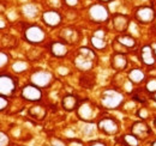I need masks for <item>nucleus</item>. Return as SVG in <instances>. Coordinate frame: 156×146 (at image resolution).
I'll return each instance as SVG.
<instances>
[{
    "label": "nucleus",
    "mask_w": 156,
    "mask_h": 146,
    "mask_svg": "<svg viewBox=\"0 0 156 146\" xmlns=\"http://www.w3.org/2000/svg\"><path fill=\"white\" fill-rule=\"evenodd\" d=\"M0 145L1 146H11V138L7 133H5L4 130L0 132Z\"/></svg>",
    "instance_id": "nucleus-31"
},
{
    "label": "nucleus",
    "mask_w": 156,
    "mask_h": 146,
    "mask_svg": "<svg viewBox=\"0 0 156 146\" xmlns=\"http://www.w3.org/2000/svg\"><path fill=\"white\" fill-rule=\"evenodd\" d=\"M111 23H112V29L118 35L125 34L126 31H129V29L131 26V18H130V16H127L125 13L115 12L112 15Z\"/></svg>",
    "instance_id": "nucleus-15"
},
{
    "label": "nucleus",
    "mask_w": 156,
    "mask_h": 146,
    "mask_svg": "<svg viewBox=\"0 0 156 146\" xmlns=\"http://www.w3.org/2000/svg\"><path fill=\"white\" fill-rule=\"evenodd\" d=\"M153 126H154V128L156 129V116L154 117V120H153Z\"/></svg>",
    "instance_id": "nucleus-40"
},
{
    "label": "nucleus",
    "mask_w": 156,
    "mask_h": 146,
    "mask_svg": "<svg viewBox=\"0 0 156 146\" xmlns=\"http://www.w3.org/2000/svg\"><path fill=\"white\" fill-rule=\"evenodd\" d=\"M133 19L140 25H149L156 20V11L150 5H140L133 11Z\"/></svg>",
    "instance_id": "nucleus-12"
},
{
    "label": "nucleus",
    "mask_w": 156,
    "mask_h": 146,
    "mask_svg": "<svg viewBox=\"0 0 156 146\" xmlns=\"http://www.w3.org/2000/svg\"><path fill=\"white\" fill-rule=\"evenodd\" d=\"M136 114H137V116H138L139 120H144V121H147V119L150 116V111H149L148 108H145V107H140V108H138Z\"/></svg>",
    "instance_id": "nucleus-29"
},
{
    "label": "nucleus",
    "mask_w": 156,
    "mask_h": 146,
    "mask_svg": "<svg viewBox=\"0 0 156 146\" xmlns=\"http://www.w3.org/2000/svg\"><path fill=\"white\" fill-rule=\"evenodd\" d=\"M49 143H51L52 146H69L67 145L66 139L58 138V137H52V138L49 139Z\"/></svg>",
    "instance_id": "nucleus-30"
},
{
    "label": "nucleus",
    "mask_w": 156,
    "mask_h": 146,
    "mask_svg": "<svg viewBox=\"0 0 156 146\" xmlns=\"http://www.w3.org/2000/svg\"><path fill=\"white\" fill-rule=\"evenodd\" d=\"M129 132L131 134H133L136 138H138L142 143L151 140V137H153V128L150 127V125L144 120L133 121L130 125Z\"/></svg>",
    "instance_id": "nucleus-11"
},
{
    "label": "nucleus",
    "mask_w": 156,
    "mask_h": 146,
    "mask_svg": "<svg viewBox=\"0 0 156 146\" xmlns=\"http://www.w3.org/2000/svg\"><path fill=\"white\" fill-rule=\"evenodd\" d=\"M55 80L54 72L47 70V68H35L33 70L29 77V83L39 86L41 89H48L53 85Z\"/></svg>",
    "instance_id": "nucleus-7"
},
{
    "label": "nucleus",
    "mask_w": 156,
    "mask_h": 146,
    "mask_svg": "<svg viewBox=\"0 0 156 146\" xmlns=\"http://www.w3.org/2000/svg\"><path fill=\"white\" fill-rule=\"evenodd\" d=\"M82 37H83V34L80 33V30H78L73 25H66V26L61 28V30L59 33V38L65 41L69 46H75V44L79 43Z\"/></svg>",
    "instance_id": "nucleus-14"
},
{
    "label": "nucleus",
    "mask_w": 156,
    "mask_h": 146,
    "mask_svg": "<svg viewBox=\"0 0 156 146\" xmlns=\"http://www.w3.org/2000/svg\"><path fill=\"white\" fill-rule=\"evenodd\" d=\"M151 46H153V49H154V53H155V55H156V42H153V43H151Z\"/></svg>",
    "instance_id": "nucleus-39"
},
{
    "label": "nucleus",
    "mask_w": 156,
    "mask_h": 146,
    "mask_svg": "<svg viewBox=\"0 0 156 146\" xmlns=\"http://www.w3.org/2000/svg\"><path fill=\"white\" fill-rule=\"evenodd\" d=\"M5 29V17H4V15H1V30H4Z\"/></svg>",
    "instance_id": "nucleus-36"
},
{
    "label": "nucleus",
    "mask_w": 156,
    "mask_h": 146,
    "mask_svg": "<svg viewBox=\"0 0 156 146\" xmlns=\"http://www.w3.org/2000/svg\"><path fill=\"white\" fill-rule=\"evenodd\" d=\"M27 68H28V64H27V61H24V60H17V61L13 62V65H12L13 72L18 73V74L25 72Z\"/></svg>",
    "instance_id": "nucleus-26"
},
{
    "label": "nucleus",
    "mask_w": 156,
    "mask_h": 146,
    "mask_svg": "<svg viewBox=\"0 0 156 146\" xmlns=\"http://www.w3.org/2000/svg\"><path fill=\"white\" fill-rule=\"evenodd\" d=\"M0 108H1V111L4 113L5 110H7L10 108V98L5 97V96H1L0 97Z\"/></svg>",
    "instance_id": "nucleus-34"
},
{
    "label": "nucleus",
    "mask_w": 156,
    "mask_h": 146,
    "mask_svg": "<svg viewBox=\"0 0 156 146\" xmlns=\"http://www.w3.org/2000/svg\"><path fill=\"white\" fill-rule=\"evenodd\" d=\"M149 146H156V138H153L151 140H149Z\"/></svg>",
    "instance_id": "nucleus-37"
},
{
    "label": "nucleus",
    "mask_w": 156,
    "mask_h": 146,
    "mask_svg": "<svg viewBox=\"0 0 156 146\" xmlns=\"http://www.w3.org/2000/svg\"><path fill=\"white\" fill-rule=\"evenodd\" d=\"M18 146H25V145H18Z\"/></svg>",
    "instance_id": "nucleus-44"
},
{
    "label": "nucleus",
    "mask_w": 156,
    "mask_h": 146,
    "mask_svg": "<svg viewBox=\"0 0 156 146\" xmlns=\"http://www.w3.org/2000/svg\"><path fill=\"white\" fill-rule=\"evenodd\" d=\"M48 52L55 59H64L70 54V46L62 40H53L48 43Z\"/></svg>",
    "instance_id": "nucleus-16"
},
{
    "label": "nucleus",
    "mask_w": 156,
    "mask_h": 146,
    "mask_svg": "<svg viewBox=\"0 0 156 146\" xmlns=\"http://www.w3.org/2000/svg\"><path fill=\"white\" fill-rule=\"evenodd\" d=\"M85 146H108V144L105 140H101V139H93L89 143H87Z\"/></svg>",
    "instance_id": "nucleus-35"
},
{
    "label": "nucleus",
    "mask_w": 156,
    "mask_h": 146,
    "mask_svg": "<svg viewBox=\"0 0 156 146\" xmlns=\"http://www.w3.org/2000/svg\"><path fill=\"white\" fill-rule=\"evenodd\" d=\"M147 79L148 74L142 67H132L127 71V80L132 85H143Z\"/></svg>",
    "instance_id": "nucleus-21"
},
{
    "label": "nucleus",
    "mask_w": 156,
    "mask_h": 146,
    "mask_svg": "<svg viewBox=\"0 0 156 146\" xmlns=\"http://www.w3.org/2000/svg\"><path fill=\"white\" fill-rule=\"evenodd\" d=\"M109 64L112 70H114L115 72H122V71H126L129 67V59L124 53L113 52V54L111 55Z\"/></svg>",
    "instance_id": "nucleus-19"
},
{
    "label": "nucleus",
    "mask_w": 156,
    "mask_h": 146,
    "mask_svg": "<svg viewBox=\"0 0 156 146\" xmlns=\"http://www.w3.org/2000/svg\"><path fill=\"white\" fill-rule=\"evenodd\" d=\"M98 2H101V4H109V2H112V1H114V0H98Z\"/></svg>",
    "instance_id": "nucleus-38"
},
{
    "label": "nucleus",
    "mask_w": 156,
    "mask_h": 146,
    "mask_svg": "<svg viewBox=\"0 0 156 146\" xmlns=\"http://www.w3.org/2000/svg\"><path fill=\"white\" fill-rule=\"evenodd\" d=\"M20 97L23 101L31 103V104L41 103L43 99V91L39 86H36L31 83H28L20 88Z\"/></svg>",
    "instance_id": "nucleus-10"
},
{
    "label": "nucleus",
    "mask_w": 156,
    "mask_h": 146,
    "mask_svg": "<svg viewBox=\"0 0 156 146\" xmlns=\"http://www.w3.org/2000/svg\"><path fill=\"white\" fill-rule=\"evenodd\" d=\"M87 15H88L89 20L93 24H96V25H100V26L107 24L111 20V18H112V15L109 12V9L105 4H101V2H94V4H91L88 7Z\"/></svg>",
    "instance_id": "nucleus-5"
},
{
    "label": "nucleus",
    "mask_w": 156,
    "mask_h": 146,
    "mask_svg": "<svg viewBox=\"0 0 156 146\" xmlns=\"http://www.w3.org/2000/svg\"><path fill=\"white\" fill-rule=\"evenodd\" d=\"M151 99H153V101H154V102L156 103V93H155V95H153V96H151Z\"/></svg>",
    "instance_id": "nucleus-41"
},
{
    "label": "nucleus",
    "mask_w": 156,
    "mask_h": 146,
    "mask_svg": "<svg viewBox=\"0 0 156 146\" xmlns=\"http://www.w3.org/2000/svg\"><path fill=\"white\" fill-rule=\"evenodd\" d=\"M154 28H155V30H156V20L154 22Z\"/></svg>",
    "instance_id": "nucleus-42"
},
{
    "label": "nucleus",
    "mask_w": 156,
    "mask_h": 146,
    "mask_svg": "<svg viewBox=\"0 0 156 146\" xmlns=\"http://www.w3.org/2000/svg\"><path fill=\"white\" fill-rule=\"evenodd\" d=\"M78 82H79V86L85 89V90H91L95 85H96V75L95 73L91 72H83L79 78H78Z\"/></svg>",
    "instance_id": "nucleus-23"
},
{
    "label": "nucleus",
    "mask_w": 156,
    "mask_h": 146,
    "mask_svg": "<svg viewBox=\"0 0 156 146\" xmlns=\"http://www.w3.org/2000/svg\"><path fill=\"white\" fill-rule=\"evenodd\" d=\"M18 90H20L18 78L12 73H1V75H0V92H1V96L11 98L17 93Z\"/></svg>",
    "instance_id": "nucleus-9"
},
{
    "label": "nucleus",
    "mask_w": 156,
    "mask_h": 146,
    "mask_svg": "<svg viewBox=\"0 0 156 146\" xmlns=\"http://www.w3.org/2000/svg\"><path fill=\"white\" fill-rule=\"evenodd\" d=\"M22 34H23V40L31 46H40L46 43L47 41L46 29L37 23H25L23 25Z\"/></svg>",
    "instance_id": "nucleus-4"
},
{
    "label": "nucleus",
    "mask_w": 156,
    "mask_h": 146,
    "mask_svg": "<svg viewBox=\"0 0 156 146\" xmlns=\"http://www.w3.org/2000/svg\"><path fill=\"white\" fill-rule=\"evenodd\" d=\"M98 130L106 137H115L121 130L120 121L112 115H101V117L96 121Z\"/></svg>",
    "instance_id": "nucleus-6"
},
{
    "label": "nucleus",
    "mask_w": 156,
    "mask_h": 146,
    "mask_svg": "<svg viewBox=\"0 0 156 146\" xmlns=\"http://www.w3.org/2000/svg\"><path fill=\"white\" fill-rule=\"evenodd\" d=\"M47 114H48V109L44 104L42 103H35L33 104L29 109H28V116L35 121H43L46 117H47Z\"/></svg>",
    "instance_id": "nucleus-22"
},
{
    "label": "nucleus",
    "mask_w": 156,
    "mask_h": 146,
    "mask_svg": "<svg viewBox=\"0 0 156 146\" xmlns=\"http://www.w3.org/2000/svg\"><path fill=\"white\" fill-rule=\"evenodd\" d=\"M148 96H153L156 93V77H150L147 79L144 83V89H143Z\"/></svg>",
    "instance_id": "nucleus-25"
},
{
    "label": "nucleus",
    "mask_w": 156,
    "mask_h": 146,
    "mask_svg": "<svg viewBox=\"0 0 156 146\" xmlns=\"http://www.w3.org/2000/svg\"><path fill=\"white\" fill-rule=\"evenodd\" d=\"M66 141H67L69 146H85L84 141L79 138H67Z\"/></svg>",
    "instance_id": "nucleus-32"
},
{
    "label": "nucleus",
    "mask_w": 156,
    "mask_h": 146,
    "mask_svg": "<svg viewBox=\"0 0 156 146\" xmlns=\"http://www.w3.org/2000/svg\"><path fill=\"white\" fill-rule=\"evenodd\" d=\"M125 103V93L117 88H107L102 90L98 98V106L105 110H117Z\"/></svg>",
    "instance_id": "nucleus-2"
},
{
    "label": "nucleus",
    "mask_w": 156,
    "mask_h": 146,
    "mask_svg": "<svg viewBox=\"0 0 156 146\" xmlns=\"http://www.w3.org/2000/svg\"><path fill=\"white\" fill-rule=\"evenodd\" d=\"M89 44L90 47L98 53L107 52L109 43H108V31L103 26H98L95 30H93L91 35L89 36Z\"/></svg>",
    "instance_id": "nucleus-8"
},
{
    "label": "nucleus",
    "mask_w": 156,
    "mask_h": 146,
    "mask_svg": "<svg viewBox=\"0 0 156 146\" xmlns=\"http://www.w3.org/2000/svg\"><path fill=\"white\" fill-rule=\"evenodd\" d=\"M62 5H65L67 9H76L80 5V0H61Z\"/></svg>",
    "instance_id": "nucleus-33"
},
{
    "label": "nucleus",
    "mask_w": 156,
    "mask_h": 146,
    "mask_svg": "<svg viewBox=\"0 0 156 146\" xmlns=\"http://www.w3.org/2000/svg\"><path fill=\"white\" fill-rule=\"evenodd\" d=\"M72 64L80 72H91L98 64V53L88 46L79 47L73 54Z\"/></svg>",
    "instance_id": "nucleus-1"
},
{
    "label": "nucleus",
    "mask_w": 156,
    "mask_h": 146,
    "mask_svg": "<svg viewBox=\"0 0 156 146\" xmlns=\"http://www.w3.org/2000/svg\"><path fill=\"white\" fill-rule=\"evenodd\" d=\"M43 146H52L51 144H46V145H43Z\"/></svg>",
    "instance_id": "nucleus-43"
},
{
    "label": "nucleus",
    "mask_w": 156,
    "mask_h": 146,
    "mask_svg": "<svg viewBox=\"0 0 156 146\" xmlns=\"http://www.w3.org/2000/svg\"><path fill=\"white\" fill-rule=\"evenodd\" d=\"M117 141L119 143L118 146H142V141L130 132L119 135L117 138Z\"/></svg>",
    "instance_id": "nucleus-24"
},
{
    "label": "nucleus",
    "mask_w": 156,
    "mask_h": 146,
    "mask_svg": "<svg viewBox=\"0 0 156 146\" xmlns=\"http://www.w3.org/2000/svg\"><path fill=\"white\" fill-rule=\"evenodd\" d=\"M23 11H24V15H25L27 17H29V18L35 17V16H36V13H37V9H36V6H35V5H33V4L25 5V6L23 7Z\"/></svg>",
    "instance_id": "nucleus-28"
},
{
    "label": "nucleus",
    "mask_w": 156,
    "mask_h": 146,
    "mask_svg": "<svg viewBox=\"0 0 156 146\" xmlns=\"http://www.w3.org/2000/svg\"><path fill=\"white\" fill-rule=\"evenodd\" d=\"M0 59H1V61H0V68H1V71H4V68L10 65V62H11V56H10V54H9L7 52H5V50L2 49L1 53H0Z\"/></svg>",
    "instance_id": "nucleus-27"
},
{
    "label": "nucleus",
    "mask_w": 156,
    "mask_h": 146,
    "mask_svg": "<svg viewBox=\"0 0 156 146\" xmlns=\"http://www.w3.org/2000/svg\"><path fill=\"white\" fill-rule=\"evenodd\" d=\"M114 42L119 44L122 49L125 50H130V49H135L138 44L137 38L130 33H125V34H119L114 38Z\"/></svg>",
    "instance_id": "nucleus-20"
},
{
    "label": "nucleus",
    "mask_w": 156,
    "mask_h": 146,
    "mask_svg": "<svg viewBox=\"0 0 156 146\" xmlns=\"http://www.w3.org/2000/svg\"><path fill=\"white\" fill-rule=\"evenodd\" d=\"M80 99L79 96L76 93H66L61 97V101H60V106H61V109L65 110L66 113H72V111H76L80 103Z\"/></svg>",
    "instance_id": "nucleus-18"
},
{
    "label": "nucleus",
    "mask_w": 156,
    "mask_h": 146,
    "mask_svg": "<svg viewBox=\"0 0 156 146\" xmlns=\"http://www.w3.org/2000/svg\"><path fill=\"white\" fill-rule=\"evenodd\" d=\"M138 59L144 67H154L156 65V55L151 43H145L138 49Z\"/></svg>",
    "instance_id": "nucleus-17"
},
{
    "label": "nucleus",
    "mask_w": 156,
    "mask_h": 146,
    "mask_svg": "<svg viewBox=\"0 0 156 146\" xmlns=\"http://www.w3.org/2000/svg\"><path fill=\"white\" fill-rule=\"evenodd\" d=\"M101 107L98 106L95 102H93L90 98H82L80 103L78 106L76 113L78 120H80L84 123H96L98 119L101 117L100 115Z\"/></svg>",
    "instance_id": "nucleus-3"
},
{
    "label": "nucleus",
    "mask_w": 156,
    "mask_h": 146,
    "mask_svg": "<svg viewBox=\"0 0 156 146\" xmlns=\"http://www.w3.org/2000/svg\"><path fill=\"white\" fill-rule=\"evenodd\" d=\"M62 20H64L62 13L55 9L44 10L41 13V22L48 29H58L59 26H61Z\"/></svg>",
    "instance_id": "nucleus-13"
}]
</instances>
